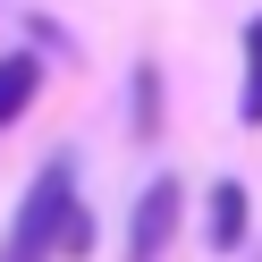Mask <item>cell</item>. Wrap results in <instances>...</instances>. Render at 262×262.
Returning <instances> with one entry per match:
<instances>
[{"mask_svg": "<svg viewBox=\"0 0 262 262\" xmlns=\"http://www.w3.org/2000/svg\"><path fill=\"white\" fill-rule=\"evenodd\" d=\"M68 220H76V169L68 161H42L34 186H26V203H17V220H9L0 262H51L59 237H68Z\"/></svg>", "mask_w": 262, "mask_h": 262, "instance_id": "cell-1", "label": "cell"}, {"mask_svg": "<svg viewBox=\"0 0 262 262\" xmlns=\"http://www.w3.org/2000/svg\"><path fill=\"white\" fill-rule=\"evenodd\" d=\"M178 178H161V186H144L136 194V237H127V262H161L169 254V237H178Z\"/></svg>", "mask_w": 262, "mask_h": 262, "instance_id": "cell-2", "label": "cell"}, {"mask_svg": "<svg viewBox=\"0 0 262 262\" xmlns=\"http://www.w3.org/2000/svg\"><path fill=\"white\" fill-rule=\"evenodd\" d=\"M203 237H211V254H237V245H245V186H237V178H220V186H211Z\"/></svg>", "mask_w": 262, "mask_h": 262, "instance_id": "cell-3", "label": "cell"}, {"mask_svg": "<svg viewBox=\"0 0 262 262\" xmlns=\"http://www.w3.org/2000/svg\"><path fill=\"white\" fill-rule=\"evenodd\" d=\"M34 93H42L34 51H9V59H0V127H17L26 110H34Z\"/></svg>", "mask_w": 262, "mask_h": 262, "instance_id": "cell-4", "label": "cell"}, {"mask_svg": "<svg viewBox=\"0 0 262 262\" xmlns=\"http://www.w3.org/2000/svg\"><path fill=\"white\" fill-rule=\"evenodd\" d=\"M237 110H245V127H262V17L245 26V102Z\"/></svg>", "mask_w": 262, "mask_h": 262, "instance_id": "cell-5", "label": "cell"}, {"mask_svg": "<svg viewBox=\"0 0 262 262\" xmlns=\"http://www.w3.org/2000/svg\"><path fill=\"white\" fill-rule=\"evenodd\" d=\"M152 119H161V85L152 68H136V136H152Z\"/></svg>", "mask_w": 262, "mask_h": 262, "instance_id": "cell-6", "label": "cell"}, {"mask_svg": "<svg viewBox=\"0 0 262 262\" xmlns=\"http://www.w3.org/2000/svg\"><path fill=\"white\" fill-rule=\"evenodd\" d=\"M59 254H93V220H85V203H76V220H68V237H59Z\"/></svg>", "mask_w": 262, "mask_h": 262, "instance_id": "cell-7", "label": "cell"}]
</instances>
